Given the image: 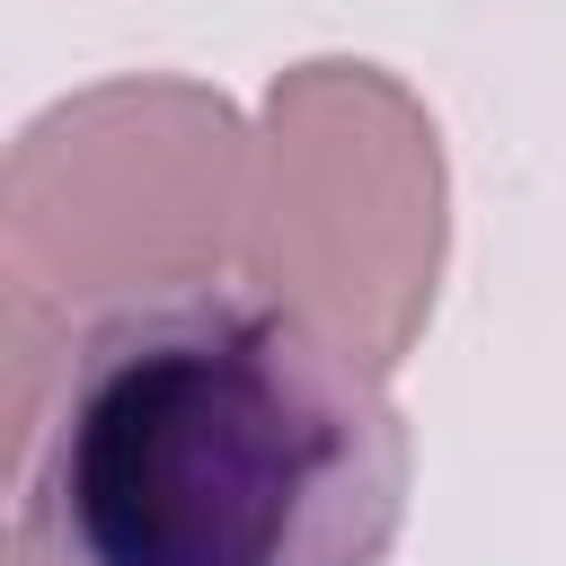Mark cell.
Segmentation results:
<instances>
[{
  "mask_svg": "<svg viewBox=\"0 0 566 566\" xmlns=\"http://www.w3.org/2000/svg\"><path fill=\"white\" fill-rule=\"evenodd\" d=\"M407 424L345 336L203 274L106 301L27 416V566H380Z\"/></svg>",
  "mask_w": 566,
  "mask_h": 566,
  "instance_id": "6da1fadb",
  "label": "cell"
},
{
  "mask_svg": "<svg viewBox=\"0 0 566 566\" xmlns=\"http://www.w3.org/2000/svg\"><path fill=\"white\" fill-rule=\"evenodd\" d=\"M442 195L433 124L389 88L371 62H310L265 106V186H256V283L292 310H310L327 336L354 345V256L363 248V301H371V354L380 371L407 354L433 265H442V212H363V203H424Z\"/></svg>",
  "mask_w": 566,
  "mask_h": 566,
  "instance_id": "7a4b0ae2",
  "label": "cell"
}]
</instances>
